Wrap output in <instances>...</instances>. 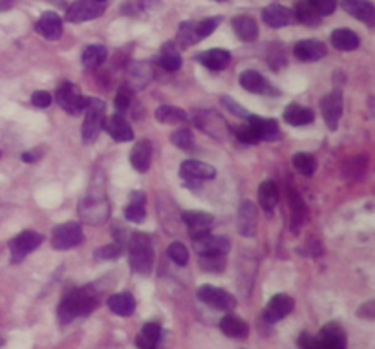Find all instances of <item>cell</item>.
Listing matches in <instances>:
<instances>
[{
	"mask_svg": "<svg viewBox=\"0 0 375 349\" xmlns=\"http://www.w3.org/2000/svg\"><path fill=\"white\" fill-rule=\"evenodd\" d=\"M79 216L88 225H103L110 218V205H108L103 178H94V181L90 183L79 205Z\"/></svg>",
	"mask_w": 375,
	"mask_h": 349,
	"instance_id": "6da1fadb",
	"label": "cell"
},
{
	"mask_svg": "<svg viewBox=\"0 0 375 349\" xmlns=\"http://www.w3.org/2000/svg\"><path fill=\"white\" fill-rule=\"evenodd\" d=\"M97 304H99V298H97L94 287L86 285V287L72 289L62 296L57 315H59V320L62 324H70L77 316L90 315L92 311L96 309Z\"/></svg>",
	"mask_w": 375,
	"mask_h": 349,
	"instance_id": "7a4b0ae2",
	"label": "cell"
},
{
	"mask_svg": "<svg viewBox=\"0 0 375 349\" xmlns=\"http://www.w3.org/2000/svg\"><path fill=\"white\" fill-rule=\"evenodd\" d=\"M83 112L84 122L81 127V135L84 143H94L107 121V106L97 97H84Z\"/></svg>",
	"mask_w": 375,
	"mask_h": 349,
	"instance_id": "3957f363",
	"label": "cell"
},
{
	"mask_svg": "<svg viewBox=\"0 0 375 349\" xmlns=\"http://www.w3.org/2000/svg\"><path fill=\"white\" fill-rule=\"evenodd\" d=\"M130 266L138 274L148 276L154 267V249L151 238L143 233H134L130 238Z\"/></svg>",
	"mask_w": 375,
	"mask_h": 349,
	"instance_id": "277c9868",
	"label": "cell"
},
{
	"mask_svg": "<svg viewBox=\"0 0 375 349\" xmlns=\"http://www.w3.org/2000/svg\"><path fill=\"white\" fill-rule=\"evenodd\" d=\"M192 121L202 132L214 139H225L231 133V128L224 117L214 110H198L192 116Z\"/></svg>",
	"mask_w": 375,
	"mask_h": 349,
	"instance_id": "5b68a950",
	"label": "cell"
},
{
	"mask_svg": "<svg viewBox=\"0 0 375 349\" xmlns=\"http://www.w3.org/2000/svg\"><path fill=\"white\" fill-rule=\"evenodd\" d=\"M44 242L42 234L35 233V231H24L18 236L10 242V253H12V261L18 263L23 261L28 255H31L40 244Z\"/></svg>",
	"mask_w": 375,
	"mask_h": 349,
	"instance_id": "8992f818",
	"label": "cell"
},
{
	"mask_svg": "<svg viewBox=\"0 0 375 349\" xmlns=\"http://www.w3.org/2000/svg\"><path fill=\"white\" fill-rule=\"evenodd\" d=\"M105 10H107L105 4L97 2V0H77V2H73L72 6L68 8L66 21L73 24L88 23V21L101 17Z\"/></svg>",
	"mask_w": 375,
	"mask_h": 349,
	"instance_id": "52a82bcc",
	"label": "cell"
},
{
	"mask_svg": "<svg viewBox=\"0 0 375 349\" xmlns=\"http://www.w3.org/2000/svg\"><path fill=\"white\" fill-rule=\"evenodd\" d=\"M198 298L203 304L218 311H233L236 307V298L225 289L214 287V285H202L198 289Z\"/></svg>",
	"mask_w": 375,
	"mask_h": 349,
	"instance_id": "ba28073f",
	"label": "cell"
},
{
	"mask_svg": "<svg viewBox=\"0 0 375 349\" xmlns=\"http://www.w3.org/2000/svg\"><path fill=\"white\" fill-rule=\"evenodd\" d=\"M84 234L83 227L75 222L64 223L53 231V238H51V245L57 250H68L72 247H77L83 242Z\"/></svg>",
	"mask_w": 375,
	"mask_h": 349,
	"instance_id": "9c48e42d",
	"label": "cell"
},
{
	"mask_svg": "<svg viewBox=\"0 0 375 349\" xmlns=\"http://www.w3.org/2000/svg\"><path fill=\"white\" fill-rule=\"evenodd\" d=\"M55 101L62 110L68 112V114H72V116H79V114L83 112L84 97L83 94H81V90H79L77 84H61L55 92Z\"/></svg>",
	"mask_w": 375,
	"mask_h": 349,
	"instance_id": "30bf717a",
	"label": "cell"
},
{
	"mask_svg": "<svg viewBox=\"0 0 375 349\" xmlns=\"http://www.w3.org/2000/svg\"><path fill=\"white\" fill-rule=\"evenodd\" d=\"M342 108H344V99H342L341 90H333L320 103V112H322V117H324L326 127L330 128L331 132H335L337 127H339Z\"/></svg>",
	"mask_w": 375,
	"mask_h": 349,
	"instance_id": "8fae6325",
	"label": "cell"
},
{
	"mask_svg": "<svg viewBox=\"0 0 375 349\" xmlns=\"http://www.w3.org/2000/svg\"><path fill=\"white\" fill-rule=\"evenodd\" d=\"M236 227H238V233L244 238H253L257 234L258 209L253 201H242L240 209H238V216H236Z\"/></svg>",
	"mask_w": 375,
	"mask_h": 349,
	"instance_id": "7c38bea8",
	"label": "cell"
},
{
	"mask_svg": "<svg viewBox=\"0 0 375 349\" xmlns=\"http://www.w3.org/2000/svg\"><path fill=\"white\" fill-rule=\"evenodd\" d=\"M194 249L198 255H222L225 256L231 249V242L222 236H214L211 233L200 234L196 238H192Z\"/></svg>",
	"mask_w": 375,
	"mask_h": 349,
	"instance_id": "4fadbf2b",
	"label": "cell"
},
{
	"mask_svg": "<svg viewBox=\"0 0 375 349\" xmlns=\"http://www.w3.org/2000/svg\"><path fill=\"white\" fill-rule=\"evenodd\" d=\"M295 307V300L289 296V294H274L273 298L269 300L268 305H266V311H263V318L269 324H274V322H280L282 318H286L289 313Z\"/></svg>",
	"mask_w": 375,
	"mask_h": 349,
	"instance_id": "5bb4252c",
	"label": "cell"
},
{
	"mask_svg": "<svg viewBox=\"0 0 375 349\" xmlns=\"http://www.w3.org/2000/svg\"><path fill=\"white\" fill-rule=\"evenodd\" d=\"M320 349H346V333L337 322L326 324L317 335Z\"/></svg>",
	"mask_w": 375,
	"mask_h": 349,
	"instance_id": "9a60e30c",
	"label": "cell"
},
{
	"mask_svg": "<svg viewBox=\"0 0 375 349\" xmlns=\"http://www.w3.org/2000/svg\"><path fill=\"white\" fill-rule=\"evenodd\" d=\"M179 176L187 181H205L216 178V168L196 159H187L179 166Z\"/></svg>",
	"mask_w": 375,
	"mask_h": 349,
	"instance_id": "2e32d148",
	"label": "cell"
},
{
	"mask_svg": "<svg viewBox=\"0 0 375 349\" xmlns=\"http://www.w3.org/2000/svg\"><path fill=\"white\" fill-rule=\"evenodd\" d=\"M341 6L344 12L350 13L357 21L368 24V26H374L375 10L370 0H341Z\"/></svg>",
	"mask_w": 375,
	"mask_h": 349,
	"instance_id": "e0dca14e",
	"label": "cell"
},
{
	"mask_svg": "<svg viewBox=\"0 0 375 349\" xmlns=\"http://www.w3.org/2000/svg\"><path fill=\"white\" fill-rule=\"evenodd\" d=\"M181 218H183L185 225L191 231L192 238H196L200 234L211 233V229H213V216L207 214V212L187 211L181 214Z\"/></svg>",
	"mask_w": 375,
	"mask_h": 349,
	"instance_id": "ac0fdd59",
	"label": "cell"
},
{
	"mask_svg": "<svg viewBox=\"0 0 375 349\" xmlns=\"http://www.w3.org/2000/svg\"><path fill=\"white\" fill-rule=\"evenodd\" d=\"M326 51H328L326 50V46L322 44L320 40H315V39L300 40V42H297L295 48H293L295 57H297L298 61H304V62L320 61V59L326 55Z\"/></svg>",
	"mask_w": 375,
	"mask_h": 349,
	"instance_id": "d6986e66",
	"label": "cell"
},
{
	"mask_svg": "<svg viewBox=\"0 0 375 349\" xmlns=\"http://www.w3.org/2000/svg\"><path fill=\"white\" fill-rule=\"evenodd\" d=\"M103 128H107V132L110 133V138L119 141V143H127V141H132V139H134L132 127H130L129 121H127L121 114H114L112 117H108Z\"/></svg>",
	"mask_w": 375,
	"mask_h": 349,
	"instance_id": "ffe728a7",
	"label": "cell"
},
{
	"mask_svg": "<svg viewBox=\"0 0 375 349\" xmlns=\"http://www.w3.org/2000/svg\"><path fill=\"white\" fill-rule=\"evenodd\" d=\"M37 31H39L44 39L48 40H57L61 39L62 35V21L61 17L53 12H46L40 15V18L37 21Z\"/></svg>",
	"mask_w": 375,
	"mask_h": 349,
	"instance_id": "44dd1931",
	"label": "cell"
},
{
	"mask_svg": "<svg viewBox=\"0 0 375 349\" xmlns=\"http://www.w3.org/2000/svg\"><path fill=\"white\" fill-rule=\"evenodd\" d=\"M196 59L200 64L209 68L211 72H222L231 64V53L227 50H220V48L203 51Z\"/></svg>",
	"mask_w": 375,
	"mask_h": 349,
	"instance_id": "7402d4cb",
	"label": "cell"
},
{
	"mask_svg": "<svg viewBox=\"0 0 375 349\" xmlns=\"http://www.w3.org/2000/svg\"><path fill=\"white\" fill-rule=\"evenodd\" d=\"M247 121L251 122L253 128L257 130L258 138L262 141H279L282 138V132H280L279 122L274 119H266V117H258V116H249Z\"/></svg>",
	"mask_w": 375,
	"mask_h": 349,
	"instance_id": "603a6c76",
	"label": "cell"
},
{
	"mask_svg": "<svg viewBox=\"0 0 375 349\" xmlns=\"http://www.w3.org/2000/svg\"><path fill=\"white\" fill-rule=\"evenodd\" d=\"M152 75H154V68H152L151 62H132L129 66V88H145Z\"/></svg>",
	"mask_w": 375,
	"mask_h": 349,
	"instance_id": "cb8c5ba5",
	"label": "cell"
},
{
	"mask_svg": "<svg viewBox=\"0 0 375 349\" xmlns=\"http://www.w3.org/2000/svg\"><path fill=\"white\" fill-rule=\"evenodd\" d=\"M262 18L263 23L271 28H284V26L293 23V13L292 10L280 6V4H271V6L263 8Z\"/></svg>",
	"mask_w": 375,
	"mask_h": 349,
	"instance_id": "d4e9b609",
	"label": "cell"
},
{
	"mask_svg": "<svg viewBox=\"0 0 375 349\" xmlns=\"http://www.w3.org/2000/svg\"><path fill=\"white\" fill-rule=\"evenodd\" d=\"M159 340H161V327L157 322H148L138 333L135 346H138V349H157Z\"/></svg>",
	"mask_w": 375,
	"mask_h": 349,
	"instance_id": "484cf974",
	"label": "cell"
},
{
	"mask_svg": "<svg viewBox=\"0 0 375 349\" xmlns=\"http://www.w3.org/2000/svg\"><path fill=\"white\" fill-rule=\"evenodd\" d=\"M233 28H235L236 37L244 42H255L258 37L257 21L249 15H238L233 18Z\"/></svg>",
	"mask_w": 375,
	"mask_h": 349,
	"instance_id": "4316f807",
	"label": "cell"
},
{
	"mask_svg": "<svg viewBox=\"0 0 375 349\" xmlns=\"http://www.w3.org/2000/svg\"><path fill=\"white\" fill-rule=\"evenodd\" d=\"M152 161V143L148 139H143L135 144L130 154V163L138 172H146L151 168Z\"/></svg>",
	"mask_w": 375,
	"mask_h": 349,
	"instance_id": "83f0119b",
	"label": "cell"
},
{
	"mask_svg": "<svg viewBox=\"0 0 375 349\" xmlns=\"http://www.w3.org/2000/svg\"><path fill=\"white\" fill-rule=\"evenodd\" d=\"M242 88H246L251 94H273V90H269V83L257 72V70H246L240 75Z\"/></svg>",
	"mask_w": 375,
	"mask_h": 349,
	"instance_id": "f1b7e54d",
	"label": "cell"
},
{
	"mask_svg": "<svg viewBox=\"0 0 375 349\" xmlns=\"http://www.w3.org/2000/svg\"><path fill=\"white\" fill-rule=\"evenodd\" d=\"M330 40L333 48L341 51H353L357 50L359 44H361V39H359V35L352 29L346 28H339L335 29L333 34L330 35Z\"/></svg>",
	"mask_w": 375,
	"mask_h": 349,
	"instance_id": "f546056e",
	"label": "cell"
},
{
	"mask_svg": "<svg viewBox=\"0 0 375 349\" xmlns=\"http://www.w3.org/2000/svg\"><path fill=\"white\" fill-rule=\"evenodd\" d=\"M220 329L231 338H246L249 335V324L236 315H225L220 322Z\"/></svg>",
	"mask_w": 375,
	"mask_h": 349,
	"instance_id": "4dcf8cb0",
	"label": "cell"
},
{
	"mask_svg": "<svg viewBox=\"0 0 375 349\" xmlns=\"http://www.w3.org/2000/svg\"><path fill=\"white\" fill-rule=\"evenodd\" d=\"M108 309L118 316H130L135 311V298L130 293H116L108 298Z\"/></svg>",
	"mask_w": 375,
	"mask_h": 349,
	"instance_id": "1f68e13d",
	"label": "cell"
},
{
	"mask_svg": "<svg viewBox=\"0 0 375 349\" xmlns=\"http://www.w3.org/2000/svg\"><path fill=\"white\" fill-rule=\"evenodd\" d=\"M125 218L132 223L145 222L146 211H145V194L143 192H132L130 194V203L125 209Z\"/></svg>",
	"mask_w": 375,
	"mask_h": 349,
	"instance_id": "d6a6232c",
	"label": "cell"
},
{
	"mask_svg": "<svg viewBox=\"0 0 375 349\" xmlns=\"http://www.w3.org/2000/svg\"><path fill=\"white\" fill-rule=\"evenodd\" d=\"M284 119L292 127H304V125L313 122L315 112L309 110V108H304L300 105H289L284 110Z\"/></svg>",
	"mask_w": 375,
	"mask_h": 349,
	"instance_id": "836d02e7",
	"label": "cell"
},
{
	"mask_svg": "<svg viewBox=\"0 0 375 349\" xmlns=\"http://www.w3.org/2000/svg\"><path fill=\"white\" fill-rule=\"evenodd\" d=\"M156 121L163 122V125H172V127H178V125H185L187 122V114L183 110H179L176 106L161 105L156 108Z\"/></svg>",
	"mask_w": 375,
	"mask_h": 349,
	"instance_id": "e575fe53",
	"label": "cell"
},
{
	"mask_svg": "<svg viewBox=\"0 0 375 349\" xmlns=\"http://www.w3.org/2000/svg\"><path fill=\"white\" fill-rule=\"evenodd\" d=\"M258 201H260V207H262L263 211L271 214L274 211V207L279 203V189H276V185L274 181H263L260 185V189H258Z\"/></svg>",
	"mask_w": 375,
	"mask_h": 349,
	"instance_id": "d590c367",
	"label": "cell"
},
{
	"mask_svg": "<svg viewBox=\"0 0 375 349\" xmlns=\"http://www.w3.org/2000/svg\"><path fill=\"white\" fill-rule=\"evenodd\" d=\"M107 55H108V51L105 46L90 44L84 48L81 61H83V66L86 68V70H96V68H99L103 62H105Z\"/></svg>",
	"mask_w": 375,
	"mask_h": 349,
	"instance_id": "8d00e7d4",
	"label": "cell"
},
{
	"mask_svg": "<svg viewBox=\"0 0 375 349\" xmlns=\"http://www.w3.org/2000/svg\"><path fill=\"white\" fill-rule=\"evenodd\" d=\"M157 66H161L163 70H167V72H176L181 68V57L176 51L172 42H167V44L163 46L161 55L156 59Z\"/></svg>",
	"mask_w": 375,
	"mask_h": 349,
	"instance_id": "74e56055",
	"label": "cell"
},
{
	"mask_svg": "<svg viewBox=\"0 0 375 349\" xmlns=\"http://www.w3.org/2000/svg\"><path fill=\"white\" fill-rule=\"evenodd\" d=\"M293 166L297 168L302 176H313L315 170H317V161L311 154H306V152H298V154L293 155Z\"/></svg>",
	"mask_w": 375,
	"mask_h": 349,
	"instance_id": "f35d334b",
	"label": "cell"
},
{
	"mask_svg": "<svg viewBox=\"0 0 375 349\" xmlns=\"http://www.w3.org/2000/svg\"><path fill=\"white\" fill-rule=\"evenodd\" d=\"M198 266L205 272H222L225 269V256L198 255Z\"/></svg>",
	"mask_w": 375,
	"mask_h": 349,
	"instance_id": "ab89813d",
	"label": "cell"
},
{
	"mask_svg": "<svg viewBox=\"0 0 375 349\" xmlns=\"http://www.w3.org/2000/svg\"><path fill=\"white\" fill-rule=\"evenodd\" d=\"M297 21H300L306 26H317L320 23V15L315 12L311 4H309L308 0H300L297 4Z\"/></svg>",
	"mask_w": 375,
	"mask_h": 349,
	"instance_id": "60d3db41",
	"label": "cell"
},
{
	"mask_svg": "<svg viewBox=\"0 0 375 349\" xmlns=\"http://www.w3.org/2000/svg\"><path fill=\"white\" fill-rule=\"evenodd\" d=\"M198 34H196V23H181V26H179L178 29V39H176V42H178L181 48H187V46H192L198 42Z\"/></svg>",
	"mask_w": 375,
	"mask_h": 349,
	"instance_id": "b9f144b4",
	"label": "cell"
},
{
	"mask_svg": "<svg viewBox=\"0 0 375 349\" xmlns=\"http://www.w3.org/2000/svg\"><path fill=\"white\" fill-rule=\"evenodd\" d=\"M292 216H293V227L298 229L306 222L308 211H306V203L298 194L292 196Z\"/></svg>",
	"mask_w": 375,
	"mask_h": 349,
	"instance_id": "7bdbcfd3",
	"label": "cell"
},
{
	"mask_svg": "<svg viewBox=\"0 0 375 349\" xmlns=\"http://www.w3.org/2000/svg\"><path fill=\"white\" fill-rule=\"evenodd\" d=\"M167 255L179 267L187 266V261H189V250H187V247L183 244H179V242H172V244L168 245Z\"/></svg>",
	"mask_w": 375,
	"mask_h": 349,
	"instance_id": "ee69618b",
	"label": "cell"
},
{
	"mask_svg": "<svg viewBox=\"0 0 375 349\" xmlns=\"http://www.w3.org/2000/svg\"><path fill=\"white\" fill-rule=\"evenodd\" d=\"M170 141L181 150H191L194 146V135H192L189 128H179V130H176L170 135Z\"/></svg>",
	"mask_w": 375,
	"mask_h": 349,
	"instance_id": "f6af8a7d",
	"label": "cell"
},
{
	"mask_svg": "<svg viewBox=\"0 0 375 349\" xmlns=\"http://www.w3.org/2000/svg\"><path fill=\"white\" fill-rule=\"evenodd\" d=\"M220 23H222V17H209V18H203L202 23H198V24H196L198 39L202 40V39H205V37H209V35L213 34L214 29L218 28Z\"/></svg>",
	"mask_w": 375,
	"mask_h": 349,
	"instance_id": "bcb514c9",
	"label": "cell"
},
{
	"mask_svg": "<svg viewBox=\"0 0 375 349\" xmlns=\"http://www.w3.org/2000/svg\"><path fill=\"white\" fill-rule=\"evenodd\" d=\"M236 138L240 139L242 143H246V144H255L260 141L257 130L253 128V125L249 121H247L246 125H242V127L236 128Z\"/></svg>",
	"mask_w": 375,
	"mask_h": 349,
	"instance_id": "7dc6e473",
	"label": "cell"
},
{
	"mask_svg": "<svg viewBox=\"0 0 375 349\" xmlns=\"http://www.w3.org/2000/svg\"><path fill=\"white\" fill-rule=\"evenodd\" d=\"M130 105H132V90L129 86H121L116 95V108L119 114H123V112H129Z\"/></svg>",
	"mask_w": 375,
	"mask_h": 349,
	"instance_id": "c3c4849f",
	"label": "cell"
},
{
	"mask_svg": "<svg viewBox=\"0 0 375 349\" xmlns=\"http://www.w3.org/2000/svg\"><path fill=\"white\" fill-rule=\"evenodd\" d=\"M308 2L311 4L315 12L319 13L320 17H328V15L335 12L339 0H308Z\"/></svg>",
	"mask_w": 375,
	"mask_h": 349,
	"instance_id": "681fc988",
	"label": "cell"
},
{
	"mask_svg": "<svg viewBox=\"0 0 375 349\" xmlns=\"http://www.w3.org/2000/svg\"><path fill=\"white\" fill-rule=\"evenodd\" d=\"M119 255H121V247L118 244L105 245V247L96 250V258H99V260H114Z\"/></svg>",
	"mask_w": 375,
	"mask_h": 349,
	"instance_id": "f907efd6",
	"label": "cell"
},
{
	"mask_svg": "<svg viewBox=\"0 0 375 349\" xmlns=\"http://www.w3.org/2000/svg\"><path fill=\"white\" fill-rule=\"evenodd\" d=\"M222 103H224L225 108H227L231 114H235V116H238V117H249V114H247L246 108H242V106L238 105L235 99H231V97H227V95H224V97H222Z\"/></svg>",
	"mask_w": 375,
	"mask_h": 349,
	"instance_id": "816d5d0a",
	"label": "cell"
},
{
	"mask_svg": "<svg viewBox=\"0 0 375 349\" xmlns=\"http://www.w3.org/2000/svg\"><path fill=\"white\" fill-rule=\"evenodd\" d=\"M31 103H34L37 108H48V106L51 105V95L48 94V92H44V90H39V92H35V94L31 95Z\"/></svg>",
	"mask_w": 375,
	"mask_h": 349,
	"instance_id": "f5cc1de1",
	"label": "cell"
},
{
	"mask_svg": "<svg viewBox=\"0 0 375 349\" xmlns=\"http://www.w3.org/2000/svg\"><path fill=\"white\" fill-rule=\"evenodd\" d=\"M271 50H273L274 53H269V66L273 68V70H279L280 66H284V64H286L284 53L280 51V46H273Z\"/></svg>",
	"mask_w": 375,
	"mask_h": 349,
	"instance_id": "db71d44e",
	"label": "cell"
},
{
	"mask_svg": "<svg viewBox=\"0 0 375 349\" xmlns=\"http://www.w3.org/2000/svg\"><path fill=\"white\" fill-rule=\"evenodd\" d=\"M357 316L361 318H366V320H374V302H368V304L361 305Z\"/></svg>",
	"mask_w": 375,
	"mask_h": 349,
	"instance_id": "11a10c76",
	"label": "cell"
},
{
	"mask_svg": "<svg viewBox=\"0 0 375 349\" xmlns=\"http://www.w3.org/2000/svg\"><path fill=\"white\" fill-rule=\"evenodd\" d=\"M23 161L24 163H34V161H37V152H24Z\"/></svg>",
	"mask_w": 375,
	"mask_h": 349,
	"instance_id": "9f6ffc18",
	"label": "cell"
},
{
	"mask_svg": "<svg viewBox=\"0 0 375 349\" xmlns=\"http://www.w3.org/2000/svg\"><path fill=\"white\" fill-rule=\"evenodd\" d=\"M97 2H101V4H105V2H107V0H97Z\"/></svg>",
	"mask_w": 375,
	"mask_h": 349,
	"instance_id": "6f0895ef",
	"label": "cell"
},
{
	"mask_svg": "<svg viewBox=\"0 0 375 349\" xmlns=\"http://www.w3.org/2000/svg\"><path fill=\"white\" fill-rule=\"evenodd\" d=\"M216 2H227V0H216Z\"/></svg>",
	"mask_w": 375,
	"mask_h": 349,
	"instance_id": "680465c9",
	"label": "cell"
},
{
	"mask_svg": "<svg viewBox=\"0 0 375 349\" xmlns=\"http://www.w3.org/2000/svg\"><path fill=\"white\" fill-rule=\"evenodd\" d=\"M0 155H2V152H0Z\"/></svg>",
	"mask_w": 375,
	"mask_h": 349,
	"instance_id": "91938a15",
	"label": "cell"
}]
</instances>
